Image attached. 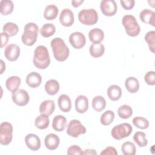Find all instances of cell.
<instances>
[{
	"mask_svg": "<svg viewBox=\"0 0 155 155\" xmlns=\"http://www.w3.org/2000/svg\"><path fill=\"white\" fill-rule=\"evenodd\" d=\"M51 47L56 60L59 62L65 61L70 54L68 47L61 38H55L51 41Z\"/></svg>",
	"mask_w": 155,
	"mask_h": 155,
	"instance_id": "cell-1",
	"label": "cell"
},
{
	"mask_svg": "<svg viewBox=\"0 0 155 155\" xmlns=\"http://www.w3.org/2000/svg\"><path fill=\"white\" fill-rule=\"evenodd\" d=\"M33 62L39 69H45L50 64V58L48 49L44 45L38 46L34 51Z\"/></svg>",
	"mask_w": 155,
	"mask_h": 155,
	"instance_id": "cell-2",
	"label": "cell"
},
{
	"mask_svg": "<svg viewBox=\"0 0 155 155\" xmlns=\"http://www.w3.org/2000/svg\"><path fill=\"white\" fill-rule=\"evenodd\" d=\"M39 28L36 24L28 22L24 26V33L21 36L23 44L27 46L33 45L37 41Z\"/></svg>",
	"mask_w": 155,
	"mask_h": 155,
	"instance_id": "cell-3",
	"label": "cell"
},
{
	"mask_svg": "<svg viewBox=\"0 0 155 155\" xmlns=\"http://www.w3.org/2000/svg\"><path fill=\"white\" fill-rule=\"evenodd\" d=\"M122 23L125 28L126 33L128 36L135 37L139 34L140 28L134 16L131 15H125L122 18Z\"/></svg>",
	"mask_w": 155,
	"mask_h": 155,
	"instance_id": "cell-4",
	"label": "cell"
},
{
	"mask_svg": "<svg viewBox=\"0 0 155 155\" xmlns=\"http://www.w3.org/2000/svg\"><path fill=\"white\" fill-rule=\"evenodd\" d=\"M78 19L84 25H93L98 21V14L93 8L83 9L78 13Z\"/></svg>",
	"mask_w": 155,
	"mask_h": 155,
	"instance_id": "cell-5",
	"label": "cell"
},
{
	"mask_svg": "<svg viewBox=\"0 0 155 155\" xmlns=\"http://www.w3.org/2000/svg\"><path fill=\"white\" fill-rule=\"evenodd\" d=\"M132 126L128 123H122L114 126L111 131L112 137L116 140H121L128 137L132 133Z\"/></svg>",
	"mask_w": 155,
	"mask_h": 155,
	"instance_id": "cell-6",
	"label": "cell"
},
{
	"mask_svg": "<svg viewBox=\"0 0 155 155\" xmlns=\"http://www.w3.org/2000/svg\"><path fill=\"white\" fill-rule=\"evenodd\" d=\"M13 139V126L8 122H3L0 125V143L2 145L10 144Z\"/></svg>",
	"mask_w": 155,
	"mask_h": 155,
	"instance_id": "cell-7",
	"label": "cell"
},
{
	"mask_svg": "<svg viewBox=\"0 0 155 155\" xmlns=\"http://www.w3.org/2000/svg\"><path fill=\"white\" fill-rule=\"evenodd\" d=\"M85 133V127L79 120L73 119L70 120L67 128V133L68 136L73 137H78L80 134H84Z\"/></svg>",
	"mask_w": 155,
	"mask_h": 155,
	"instance_id": "cell-8",
	"label": "cell"
},
{
	"mask_svg": "<svg viewBox=\"0 0 155 155\" xmlns=\"http://www.w3.org/2000/svg\"><path fill=\"white\" fill-rule=\"evenodd\" d=\"M12 99L16 105L18 106H24L28 103L30 96L26 90L19 89L12 93Z\"/></svg>",
	"mask_w": 155,
	"mask_h": 155,
	"instance_id": "cell-9",
	"label": "cell"
},
{
	"mask_svg": "<svg viewBox=\"0 0 155 155\" xmlns=\"http://www.w3.org/2000/svg\"><path fill=\"white\" fill-rule=\"evenodd\" d=\"M100 8L103 15L111 16L117 12V6L114 0H103L100 3Z\"/></svg>",
	"mask_w": 155,
	"mask_h": 155,
	"instance_id": "cell-10",
	"label": "cell"
},
{
	"mask_svg": "<svg viewBox=\"0 0 155 155\" xmlns=\"http://www.w3.org/2000/svg\"><path fill=\"white\" fill-rule=\"evenodd\" d=\"M69 42L73 48L76 49H81L85 46L86 44V38L82 33L75 31L70 35Z\"/></svg>",
	"mask_w": 155,
	"mask_h": 155,
	"instance_id": "cell-11",
	"label": "cell"
},
{
	"mask_svg": "<svg viewBox=\"0 0 155 155\" xmlns=\"http://www.w3.org/2000/svg\"><path fill=\"white\" fill-rule=\"evenodd\" d=\"M4 56L8 61H15L17 60L20 56L19 47L15 44L8 45L4 49Z\"/></svg>",
	"mask_w": 155,
	"mask_h": 155,
	"instance_id": "cell-12",
	"label": "cell"
},
{
	"mask_svg": "<svg viewBox=\"0 0 155 155\" xmlns=\"http://www.w3.org/2000/svg\"><path fill=\"white\" fill-rule=\"evenodd\" d=\"M59 21L61 24L65 27L71 26L74 21L73 12L68 8L63 9L59 16Z\"/></svg>",
	"mask_w": 155,
	"mask_h": 155,
	"instance_id": "cell-13",
	"label": "cell"
},
{
	"mask_svg": "<svg viewBox=\"0 0 155 155\" xmlns=\"http://www.w3.org/2000/svg\"><path fill=\"white\" fill-rule=\"evenodd\" d=\"M25 143L27 147L32 151H37L41 148V142L40 138L35 134L30 133L26 135Z\"/></svg>",
	"mask_w": 155,
	"mask_h": 155,
	"instance_id": "cell-14",
	"label": "cell"
},
{
	"mask_svg": "<svg viewBox=\"0 0 155 155\" xmlns=\"http://www.w3.org/2000/svg\"><path fill=\"white\" fill-rule=\"evenodd\" d=\"M59 137H58V136L53 133L47 134L44 139L45 146L49 150H56L59 147Z\"/></svg>",
	"mask_w": 155,
	"mask_h": 155,
	"instance_id": "cell-15",
	"label": "cell"
},
{
	"mask_svg": "<svg viewBox=\"0 0 155 155\" xmlns=\"http://www.w3.org/2000/svg\"><path fill=\"white\" fill-rule=\"evenodd\" d=\"M139 18L143 22L155 27V13L153 10L148 8L142 10L139 14Z\"/></svg>",
	"mask_w": 155,
	"mask_h": 155,
	"instance_id": "cell-16",
	"label": "cell"
},
{
	"mask_svg": "<svg viewBox=\"0 0 155 155\" xmlns=\"http://www.w3.org/2000/svg\"><path fill=\"white\" fill-rule=\"evenodd\" d=\"M88 108V99L84 95L78 96L75 100V109L79 113H85Z\"/></svg>",
	"mask_w": 155,
	"mask_h": 155,
	"instance_id": "cell-17",
	"label": "cell"
},
{
	"mask_svg": "<svg viewBox=\"0 0 155 155\" xmlns=\"http://www.w3.org/2000/svg\"><path fill=\"white\" fill-rule=\"evenodd\" d=\"M25 82L30 87L33 88H37L42 82V77L39 73L32 71L27 76Z\"/></svg>",
	"mask_w": 155,
	"mask_h": 155,
	"instance_id": "cell-18",
	"label": "cell"
},
{
	"mask_svg": "<svg viewBox=\"0 0 155 155\" xmlns=\"http://www.w3.org/2000/svg\"><path fill=\"white\" fill-rule=\"evenodd\" d=\"M58 104L59 109L64 112L67 113L71 108V101L70 97L65 94H61L58 99Z\"/></svg>",
	"mask_w": 155,
	"mask_h": 155,
	"instance_id": "cell-19",
	"label": "cell"
},
{
	"mask_svg": "<svg viewBox=\"0 0 155 155\" xmlns=\"http://www.w3.org/2000/svg\"><path fill=\"white\" fill-rule=\"evenodd\" d=\"M55 110V104L53 100H45L43 101L39 106V112L41 114L50 116Z\"/></svg>",
	"mask_w": 155,
	"mask_h": 155,
	"instance_id": "cell-20",
	"label": "cell"
},
{
	"mask_svg": "<svg viewBox=\"0 0 155 155\" xmlns=\"http://www.w3.org/2000/svg\"><path fill=\"white\" fill-rule=\"evenodd\" d=\"M67 124V119L62 115L54 116L52 121V127L56 131H62L65 130Z\"/></svg>",
	"mask_w": 155,
	"mask_h": 155,
	"instance_id": "cell-21",
	"label": "cell"
},
{
	"mask_svg": "<svg viewBox=\"0 0 155 155\" xmlns=\"http://www.w3.org/2000/svg\"><path fill=\"white\" fill-rule=\"evenodd\" d=\"M21 80L20 78L17 76H12L6 80L5 87L9 91L13 93L18 89V87L21 85Z\"/></svg>",
	"mask_w": 155,
	"mask_h": 155,
	"instance_id": "cell-22",
	"label": "cell"
},
{
	"mask_svg": "<svg viewBox=\"0 0 155 155\" xmlns=\"http://www.w3.org/2000/svg\"><path fill=\"white\" fill-rule=\"evenodd\" d=\"M88 37L93 44L101 43L104 39V33L101 29L94 28L89 31Z\"/></svg>",
	"mask_w": 155,
	"mask_h": 155,
	"instance_id": "cell-23",
	"label": "cell"
},
{
	"mask_svg": "<svg viewBox=\"0 0 155 155\" xmlns=\"http://www.w3.org/2000/svg\"><path fill=\"white\" fill-rule=\"evenodd\" d=\"M125 87L128 92L135 93L139 89V81L134 77H128L125 81Z\"/></svg>",
	"mask_w": 155,
	"mask_h": 155,
	"instance_id": "cell-24",
	"label": "cell"
},
{
	"mask_svg": "<svg viewBox=\"0 0 155 155\" xmlns=\"http://www.w3.org/2000/svg\"><path fill=\"white\" fill-rule=\"evenodd\" d=\"M59 88V84L55 79H50L45 84V90L48 95L53 96L57 94Z\"/></svg>",
	"mask_w": 155,
	"mask_h": 155,
	"instance_id": "cell-25",
	"label": "cell"
},
{
	"mask_svg": "<svg viewBox=\"0 0 155 155\" xmlns=\"http://www.w3.org/2000/svg\"><path fill=\"white\" fill-rule=\"evenodd\" d=\"M107 95L110 99L116 101L119 100L122 96V90L117 85H110L107 89Z\"/></svg>",
	"mask_w": 155,
	"mask_h": 155,
	"instance_id": "cell-26",
	"label": "cell"
},
{
	"mask_svg": "<svg viewBox=\"0 0 155 155\" xmlns=\"http://www.w3.org/2000/svg\"><path fill=\"white\" fill-rule=\"evenodd\" d=\"M90 55L93 58H99L102 56L105 52L104 45L101 43L92 44L89 49Z\"/></svg>",
	"mask_w": 155,
	"mask_h": 155,
	"instance_id": "cell-27",
	"label": "cell"
},
{
	"mask_svg": "<svg viewBox=\"0 0 155 155\" xmlns=\"http://www.w3.org/2000/svg\"><path fill=\"white\" fill-rule=\"evenodd\" d=\"M58 8L53 4H50L47 5L44 12V16L47 20H53L58 15Z\"/></svg>",
	"mask_w": 155,
	"mask_h": 155,
	"instance_id": "cell-28",
	"label": "cell"
},
{
	"mask_svg": "<svg viewBox=\"0 0 155 155\" xmlns=\"http://www.w3.org/2000/svg\"><path fill=\"white\" fill-rule=\"evenodd\" d=\"M93 108L97 112H100L105 109L106 107V101L102 96H95L91 102Z\"/></svg>",
	"mask_w": 155,
	"mask_h": 155,
	"instance_id": "cell-29",
	"label": "cell"
},
{
	"mask_svg": "<svg viewBox=\"0 0 155 155\" xmlns=\"http://www.w3.org/2000/svg\"><path fill=\"white\" fill-rule=\"evenodd\" d=\"M49 119L48 116L44 114H41L38 116L35 120V127L40 130L46 129L49 125Z\"/></svg>",
	"mask_w": 155,
	"mask_h": 155,
	"instance_id": "cell-30",
	"label": "cell"
},
{
	"mask_svg": "<svg viewBox=\"0 0 155 155\" xmlns=\"http://www.w3.org/2000/svg\"><path fill=\"white\" fill-rule=\"evenodd\" d=\"M0 6V12L2 15H8L13 11L14 4L10 0H1Z\"/></svg>",
	"mask_w": 155,
	"mask_h": 155,
	"instance_id": "cell-31",
	"label": "cell"
},
{
	"mask_svg": "<svg viewBox=\"0 0 155 155\" xmlns=\"http://www.w3.org/2000/svg\"><path fill=\"white\" fill-rule=\"evenodd\" d=\"M56 32L55 26L51 23L44 24L40 29L41 35L44 38H48L53 36Z\"/></svg>",
	"mask_w": 155,
	"mask_h": 155,
	"instance_id": "cell-32",
	"label": "cell"
},
{
	"mask_svg": "<svg viewBox=\"0 0 155 155\" xmlns=\"http://www.w3.org/2000/svg\"><path fill=\"white\" fill-rule=\"evenodd\" d=\"M2 30L3 32L7 33L10 37L17 35L19 31V28L15 23L8 22L4 25Z\"/></svg>",
	"mask_w": 155,
	"mask_h": 155,
	"instance_id": "cell-33",
	"label": "cell"
},
{
	"mask_svg": "<svg viewBox=\"0 0 155 155\" xmlns=\"http://www.w3.org/2000/svg\"><path fill=\"white\" fill-rule=\"evenodd\" d=\"M117 114L119 117L123 119L130 118L133 114L132 108L128 105H121L117 110Z\"/></svg>",
	"mask_w": 155,
	"mask_h": 155,
	"instance_id": "cell-34",
	"label": "cell"
},
{
	"mask_svg": "<svg viewBox=\"0 0 155 155\" xmlns=\"http://www.w3.org/2000/svg\"><path fill=\"white\" fill-rule=\"evenodd\" d=\"M121 150L124 155H134L136 153L135 145L130 141L123 143L121 147Z\"/></svg>",
	"mask_w": 155,
	"mask_h": 155,
	"instance_id": "cell-35",
	"label": "cell"
},
{
	"mask_svg": "<svg viewBox=\"0 0 155 155\" xmlns=\"http://www.w3.org/2000/svg\"><path fill=\"white\" fill-rule=\"evenodd\" d=\"M114 119V113L111 110H107L105 111L101 116V123L105 126L111 124Z\"/></svg>",
	"mask_w": 155,
	"mask_h": 155,
	"instance_id": "cell-36",
	"label": "cell"
},
{
	"mask_svg": "<svg viewBox=\"0 0 155 155\" xmlns=\"http://www.w3.org/2000/svg\"><path fill=\"white\" fill-rule=\"evenodd\" d=\"M133 140L140 147H144L148 143L145 133L142 131H137L133 136Z\"/></svg>",
	"mask_w": 155,
	"mask_h": 155,
	"instance_id": "cell-37",
	"label": "cell"
},
{
	"mask_svg": "<svg viewBox=\"0 0 155 155\" xmlns=\"http://www.w3.org/2000/svg\"><path fill=\"white\" fill-rule=\"evenodd\" d=\"M132 121L136 127L141 130L147 129L149 127V121L143 117H135Z\"/></svg>",
	"mask_w": 155,
	"mask_h": 155,
	"instance_id": "cell-38",
	"label": "cell"
},
{
	"mask_svg": "<svg viewBox=\"0 0 155 155\" xmlns=\"http://www.w3.org/2000/svg\"><path fill=\"white\" fill-rule=\"evenodd\" d=\"M145 41L147 42L149 50L154 53L155 50V31H150L146 33L145 36Z\"/></svg>",
	"mask_w": 155,
	"mask_h": 155,
	"instance_id": "cell-39",
	"label": "cell"
},
{
	"mask_svg": "<svg viewBox=\"0 0 155 155\" xmlns=\"http://www.w3.org/2000/svg\"><path fill=\"white\" fill-rule=\"evenodd\" d=\"M144 80L148 85H154L155 84L154 71H148L144 76Z\"/></svg>",
	"mask_w": 155,
	"mask_h": 155,
	"instance_id": "cell-40",
	"label": "cell"
},
{
	"mask_svg": "<svg viewBox=\"0 0 155 155\" xmlns=\"http://www.w3.org/2000/svg\"><path fill=\"white\" fill-rule=\"evenodd\" d=\"M67 153L68 155H74V154L81 155V154H83V151L79 146L74 145L70 146L68 148Z\"/></svg>",
	"mask_w": 155,
	"mask_h": 155,
	"instance_id": "cell-41",
	"label": "cell"
},
{
	"mask_svg": "<svg viewBox=\"0 0 155 155\" xmlns=\"http://www.w3.org/2000/svg\"><path fill=\"white\" fill-rule=\"evenodd\" d=\"M120 2L122 7L127 10L132 9L135 4V1L134 0H120Z\"/></svg>",
	"mask_w": 155,
	"mask_h": 155,
	"instance_id": "cell-42",
	"label": "cell"
},
{
	"mask_svg": "<svg viewBox=\"0 0 155 155\" xmlns=\"http://www.w3.org/2000/svg\"><path fill=\"white\" fill-rule=\"evenodd\" d=\"M117 151L113 147H108L100 153L101 155H117Z\"/></svg>",
	"mask_w": 155,
	"mask_h": 155,
	"instance_id": "cell-43",
	"label": "cell"
},
{
	"mask_svg": "<svg viewBox=\"0 0 155 155\" xmlns=\"http://www.w3.org/2000/svg\"><path fill=\"white\" fill-rule=\"evenodd\" d=\"M1 35V48H3L8 42V38H9V36L4 33V32H2L0 33Z\"/></svg>",
	"mask_w": 155,
	"mask_h": 155,
	"instance_id": "cell-44",
	"label": "cell"
},
{
	"mask_svg": "<svg viewBox=\"0 0 155 155\" xmlns=\"http://www.w3.org/2000/svg\"><path fill=\"white\" fill-rule=\"evenodd\" d=\"M83 2H84V0H73L71 1V4L74 7H78Z\"/></svg>",
	"mask_w": 155,
	"mask_h": 155,
	"instance_id": "cell-45",
	"label": "cell"
},
{
	"mask_svg": "<svg viewBox=\"0 0 155 155\" xmlns=\"http://www.w3.org/2000/svg\"><path fill=\"white\" fill-rule=\"evenodd\" d=\"M83 154H97V153L94 149H86L83 152Z\"/></svg>",
	"mask_w": 155,
	"mask_h": 155,
	"instance_id": "cell-46",
	"label": "cell"
},
{
	"mask_svg": "<svg viewBox=\"0 0 155 155\" xmlns=\"http://www.w3.org/2000/svg\"><path fill=\"white\" fill-rule=\"evenodd\" d=\"M5 70V65L4 61L1 59V73H0V74H2Z\"/></svg>",
	"mask_w": 155,
	"mask_h": 155,
	"instance_id": "cell-47",
	"label": "cell"
}]
</instances>
